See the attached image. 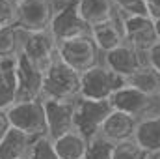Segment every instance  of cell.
<instances>
[{"mask_svg": "<svg viewBox=\"0 0 160 159\" xmlns=\"http://www.w3.org/2000/svg\"><path fill=\"white\" fill-rule=\"evenodd\" d=\"M102 64L108 69H112L114 73H118L119 77H123L127 80L128 77H132L136 71H140L142 68L147 66V58H145L143 52L136 51L134 47H130L127 43H123L118 49L102 54Z\"/></svg>", "mask_w": 160, "mask_h": 159, "instance_id": "7c38bea8", "label": "cell"}, {"mask_svg": "<svg viewBox=\"0 0 160 159\" xmlns=\"http://www.w3.org/2000/svg\"><path fill=\"white\" fill-rule=\"evenodd\" d=\"M56 15L50 25V34L58 43L89 34V26L78 13V0H56Z\"/></svg>", "mask_w": 160, "mask_h": 159, "instance_id": "5b68a950", "label": "cell"}, {"mask_svg": "<svg viewBox=\"0 0 160 159\" xmlns=\"http://www.w3.org/2000/svg\"><path fill=\"white\" fill-rule=\"evenodd\" d=\"M145 58H147V66H151L160 73V41L145 52Z\"/></svg>", "mask_w": 160, "mask_h": 159, "instance_id": "83f0119b", "label": "cell"}, {"mask_svg": "<svg viewBox=\"0 0 160 159\" xmlns=\"http://www.w3.org/2000/svg\"><path fill=\"white\" fill-rule=\"evenodd\" d=\"M52 146H54L58 159H84L86 150H88V140L80 133L71 131L52 140Z\"/></svg>", "mask_w": 160, "mask_h": 159, "instance_id": "ffe728a7", "label": "cell"}, {"mask_svg": "<svg viewBox=\"0 0 160 159\" xmlns=\"http://www.w3.org/2000/svg\"><path fill=\"white\" fill-rule=\"evenodd\" d=\"M43 99V73L22 54L17 58V103Z\"/></svg>", "mask_w": 160, "mask_h": 159, "instance_id": "4fadbf2b", "label": "cell"}, {"mask_svg": "<svg viewBox=\"0 0 160 159\" xmlns=\"http://www.w3.org/2000/svg\"><path fill=\"white\" fill-rule=\"evenodd\" d=\"M80 97V75L60 58L43 73V99L77 101Z\"/></svg>", "mask_w": 160, "mask_h": 159, "instance_id": "6da1fadb", "label": "cell"}, {"mask_svg": "<svg viewBox=\"0 0 160 159\" xmlns=\"http://www.w3.org/2000/svg\"><path fill=\"white\" fill-rule=\"evenodd\" d=\"M119 15H147L145 0H112Z\"/></svg>", "mask_w": 160, "mask_h": 159, "instance_id": "484cf974", "label": "cell"}, {"mask_svg": "<svg viewBox=\"0 0 160 159\" xmlns=\"http://www.w3.org/2000/svg\"><path fill=\"white\" fill-rule=\"evenodd\" d=\"M45 120H47V137L56 140L65 133L75 131V101H56L43 99Z\"/></svg>", "mask_w": 160, "mask_h": 159, "instance_id": "8fae6325", "label": "cell"}, {"mask_svg": "<svg viewBox=\"0 0 160 159\" xmlns=\"http://www.w3.org/2000/svg\"><path fill=\"white\" fill-rule=\"evenodd\" d=\"M26 159H28V157H26Z\"/></svg>", "mask_w": 160, "mask_h": 159, "instance_id": "e575fe53", "label": "cell"}, {"mask_svg": "<svg viewBox=\"0 0 160 159\" xmlns=\"http://www.w3.org/2000/svg\"><path fill=\"white\" fill-rule=\"evenodd\" d=\"M11 120H9V112L8 111H4V109H0V140L11 131Z\"/></svg>", "mask_w": 160, "mask_h": 159, "instance_id": "f1b7e54d", "label": "cell"}, {"mask_svg": "<svg viewBox=\"0 0 160 159\" xmlns=\"http://www.w3.org/2000/svg\"><path fill=\"white\" fill-rule=\"evenodd\" d=\"M17 2H19V0H17Z\"/></svg>", "mask_w": 160, "mask_h": 159, "instance_id": "836d02e7", "label": "cell"}, {"mask_svg": "<svg viewBox=\"0 0 160 159\" xmlns=\"http://www.w3.org/2000/svg\"><path fill=\"white\" fill-rule=\"evenodd\" d=\"M84 159H114V144L99 135L88 140V150Z\"/></svg>", "mask_w": 160, "mask_h": 159, "instance_id": "603a6c76", "label": "cell"}, {"mask_svg": "<svg viewBox=\"0 0 160 159\" xmlns=\"http://www.w3.org/2000/svg\"><path fill=\"white\" fill-rule=\"evenodd\" d=\"M34 140V137L11 127V131L0 140V159H26Z\"/></svg>", "mask_w": 160, "mask_h": 159, "instance_id": "2e32d148", "label": "cell"}, {"mask_svg": "<svg viewBox=\"0 0 160 159\" xmlns=\"http://www.w3.org/2000/svg\"><path fill=\"white\" fill-rule=\"evenodd\" d=\"M155 21V32H157V38L160 41V19H153Z\"/></svg>", "mask_w": 160, "mask_h": 159, "instance_id": "4dcf8cb0", "label": "cell"}, {"mask_svg": "<svg viewBox=\"0 0 160 159\" xmlns=\"http://www.w3.org/2000/svg\"><path fill=\"white\" fill-rule=\"evenodd\" d=\"M134 140L145 152H160V111L153 116L138 120Z\"/></svg>", "mask_w": 160, "mask_h": 159, "instance_id": "d6986e66", "label": "cell"}, {"mask_svg": "<svg viewBox=\"0 0 160 159\" xmlns=\"http://www.w3.org/2000/svg\"><path fill=\"white\" fill-rule=\"evenodd\" d=\"M127 84L140 90L142 94H145L147 97L158 99L160 94V73L157 69H153L151 66L142 68L140 71H136L132 77L127 79Z\"/></svg>", "mask_w": 160, "mask_h": 159, "instance_id": "44dd1931", "label": "cell"}, {"mask_svg": "<svg viewBox=\"0 0 160 159\" xmlns=\"http://www.w3.org/2000/svg\"><path fill=\"white\" fill-rule=\"evenodd\" d=\"M119 19L127 45L145 54L151 47L158 43L155 32V21L149 15H119Z\"/></svg>", "mask_w": 160, "mask_h": 159, "instance_id": "30bf717a", "label": "cell"}, {"mask_svg": "<svg viewBox=\"0 0 160 159\" xmlns=\"http://www.w3.org/2000/svg\"><path fill=\"white\" fill-rule=\"evenodd\" d=\"M17 103V60H0V109Z\"/></svg>", "mask_w": 160, "mask_h": 159, "instance_id": "ac0fdd59", "label": "cell"}, {"mask_svg": "<svg viewBox=\"0 0 160 159\" xmlns=\"http://www.w3.org/2000/svg\"><path fill=\"white\" fill-rule=\"evenodd\" d=\"M58 41L54 40V36L50 34V30L47 32H36V34H26L24 32V41H22V56L39 69L41 73H45L56 60H58Z\"/></svg>", "mask_w": 160, "mask_h": 159, "instance_id": "ba28073f", "label": "cell"}, {"mask_svg": "<svg viewBox=\"0 0 160 159\" xmlns=\"http://www.w3.org/2000/svg\"><path fill=\"white\" fill-rule=\"evenodd\" d=\"M89 38L95 41L97 49L106 54L114 49H118L119 45L125 43V36H123V26H121V19L119 15H116L114 19L95 25L89 28Z\"/></svg>", "mask_w": 160, "mask_h": 159, "instance_id": "9a60e30c", "label": "cell"}, {"mask_svg": "<svg viewBox=\"0 0 160 159\" xmlns=\"http://www.w3.org/2000/svg\"><path fill=\"white\" fill-rule=\"evenodd\" d=\"M58 58L78 75L102 64V52L97 49L95 41L89 38V34L75 38V40L62 41L58 45Z\"/></svg>", "mask_w": 160, "mask_h": 159, "instance_id": "7a4b0ae2", "label": "cell"}, {"mask_svg": "<svg viewBox=\"0 0 160 159\" xmlns=\"http://www.w3.org/2000/svg\"><path fill=\"white\" fill-rule=\"evenodd\" d=\"M145 8L151 19H160V0H145Z\"/></svg>", "mask_w": 160, "mask_h": 159, "instance_id": "f546056e", "label": "cell"}, {"mask_svg": "<svg viewBox=\"0 0 160 159\" xmlns=\"http://www.w3.org/2000/svg\"><path fill=\"white\" fill-rule=\"evenodd\" d=\"M110 105H112V111H119L125 114H130L134 118L142 120L147 118V116H153L160 111L158 99H153V97H147L145 94H142L140 90L125 84L121 86L119 90L110 97Z\"/></svg>", "mask_w": 160, "mask_h": 159, "instance_id": "9c48e42d", "label": "cell"}, {"mask_svg": "<svg viewBox=\"0 0 160 159\" xmlns=\"http://www.w3.org/2000/svg\"><path fill=\"white\" fill-rule=\"evenodd\" d=\"M158 105H160V94H158Z\"/></svg>", "mask_w": 160, "mask_h": 159, "instance_id": "1f68e13d", "label": "cell"}, {"mask_svg": "<svg viewBox=\"0 0 160 159\" xmlns=\"http://www.w3.org/2000/svg\"><path fill=\"white\" fill-rule=\"evenodd\" d=\"M78 13L82 21L91 28L95 25L106 23L118 15L112 0H78Z\"/></svg>", "mask_w": 160, "mask_h": 159, "instance_id": "e0dca14e", "label": "cell"}, {"mask_svg": "<svg viewBox=\"0 0 160 159\" xmlns=\"http://www.w3.org/2000/svg\"><path fill=\"white\" fill-rule=\"evenodd\" d=\"M17 25V0H0V28Z\"/></svg>", "mask_w": 160, "mask_h": 159, "instance_id": "4316f807", "label": "cell"}, {"mask_svg": "<svg viewBox=\"0 0 160 159\" xmlns=\"http://www.w3.org/2000/svg\"><path fill=\"white\" fill-rule=\"evenodd\" d=\"M114 159H145V150L138 146V142L125 140L119 144H114Z\"/></svg>", "mask_w": 160, "mask_h": 159, "instance_id": "cb8c5ba5", "label": "cell"}, {"mask_svg": "<svg viewBox=\"0 0 160 159\" xmlns=\"http://www.w3.org/2000/svg\"><path fill=\"white\" fill-rule=\"evenodd\" d=\"M127 80L108 69L104 64L91 68L80 75V97L93 101H110V97L125 86Z\"/></svg>", "mask_w": 160, "mask_h": 159, "instance_id": "3957f363", "label": "cell"}, {"mask_svg": "<svg viewBox=\"0 0 160 159\" xmlns=\"http://www.w3.org/2000/svg\"><path fill=\"white\" fill-rule=\"evenodd\" d=\"M24 32L15 25L0 28V60H17L22 52Z\"/></svg>", "mask_w": 160, "mask_h": 159, "instance_id": "7402d4cb", "label": "cell"}, {"mask_svg": "<svg viewBox=\"0 0 160 159\" xmlns=\"http://www.w3.org/2000/svg\"><path fill=\"white\" fill-rule=\"evenodd\" d=\"M136 127H138V118L119 112V111H112L110 116L106 118V122L102 123L101 137L112 144H119V142L134 139Z\"/></svg>", "mask_w": 160, "mask_h": 159, "instance_id": "5bb4252c", "label": "cell"}, {"mask_svg": "<svg viewBox=\"0 0 160 159\" xmlns=\"http://www.w3.org/2000/svg\"><path fill=\"white\" fill-rule=\"evenodd\" d=\"M54 2H56V0H54Z\"/></svg>", "mask_w": 160, "mask_h": 159, "instance_id": "d6a6232c", "label": "cell"}, {"mask_svg": "<svg viewBox=\"0 0 160 159\" xmlns=\"http://www.w3.org/2000/svg\"><path fill=\"white\" fill-rule=\"evenodd\" d=\"M11 125L34 139L47 137V120L43 99L38 101H19L11 109H8Z\"/></svg>", "mask_w": 160, "mask_h": 159, "instance_id": "52a82bcc", "label": "cell"}, {"mask_svg": "<svg viewBox=\"0 0 160 159\" xmlns=\"http://www.w3.org/2000/svg\"><path fill=\"white\" fill-rule=\"evenodd\" d=\"M112 112L110 101H93L78 97L75 101V131L86 140H91L101 135L102 123Z\"/></svg>", "mask_w": 160, "mask_h": 159, "instance_id": "277c9868", "label": "cell"}, {"mask_svg": "<svg viewBox=\"0 0 160 159\" xmlns=\"http://www.w3.org/2000/svg\"><path fill=\"white\" fill-rule=\"evenodd\" d=\"M56 15L54 0H19L17 2V26L26 34L50 30Z\"/></svg>", "mask_w": 160, "mask_h": 159, "instance_id": "8992f818", "label": "cell"}, {"mask_svg": "<svg viewBox=\"0 0 160 159\" xmlns=\"http://www.w3.org/2000/svg\"><path fill=\"white\" fill-rule=\"evenodd\" d=\"M28 159H58L56 152H54V146H52V140L48 137L36 139L34 144H32Z\"/></svg>", "mask_w": 160, "mask_h": 159, "instance_id": "d4e9b609", "label": "cell"}]
</instances>
